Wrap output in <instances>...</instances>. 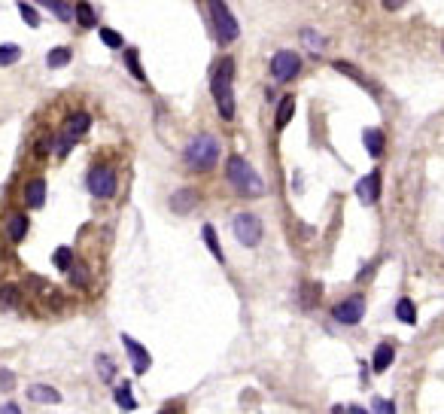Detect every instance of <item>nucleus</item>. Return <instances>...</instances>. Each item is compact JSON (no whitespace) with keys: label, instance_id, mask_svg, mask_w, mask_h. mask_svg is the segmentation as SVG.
<instances>
[{"label":"nucleus","instance_id":"1","mask_svg":"<svg viewBox=\"0 0 444 414\" xmlns=\"http://www.w3.org/2000/svg\"><path fill=\"white\" fill-rule=\"evenodd\" d=\"M235 58H219L210 74V92H214L216 110L222 119H235Z\"/></svg>","mask_w":444,"mask_h":414},{"label":"nucleus","instance_id":"2","mask_svg":"<svg viewBox=\"0 0 444 414\" xmlns=\"http://www.w3.org/2000/svg\"><path fill=\"white\" fill-rule=\"evenodd\" d=\"M226 177H228V183L235 186L244 198H262V195H265V180L256 174L253 165H250L244 156H228Z\"/></svg>","mask_w":444,"mask_h":414},{"label":"nucleus","instance_id":"3","mask_svg":"<svg viewBox=\"0 0 444 414\" xmlns=\"http://www.w3.org/2000/svg\"><path fill=\"white\" fill-rule=\"evenodd\" d=\"M183 159L192 171H198V174H204L219 161V140L214 134H195L186 144L183 149Z\"/></svg>","mask_w":444,"mask_h":414},{"label":"nucleus","instance_id":"4","mask_svg":"<svg viewBox=\"0 0 444 414\" xmlns=\"http://www.w3.org/2000/svg\"><path fill=\"white\" fill-rule=\"evenodd\" d=\"M210 18H214V31L219 37V43H235L240 34V25L231 16V9L226 6V0H210Z\"/></svg>","mask_w":444,"mask_h":414},{"label":"nucleus","instance_id":"5","mask_svg":"<svg viewBox=\"0 0 444 414\" xmlns=\"http://www.w3.org/2000/svg\"><path fill=\"white\" fill-rule=\"evenodd\" d=\"M86 183H88V192H92L95 198H113L116 189H119V177L110 165H95L88 171Z\"/></svg>","mask_w":444,"mask_h":414},{"label":"nucleus","instance_id":"6","mask_svg":"<svg viewBox=\"0 0 444 414\" xmlns=\"http://www.w3.org/2000/svg\"><path fill=\"white\" fill-rule=\"evenodd\" d=\"M231 231L244 247H256L262 241V219L256 214H238L231 219Z\"/></svg>","mask_w":444,"mask_h":414},{"label":"nucleus","instance_id":"7","mask_svg":"<svg viewBox=\"0 0 444 414\" xmlns=\"http://www.w3.org/2000/svg\"><path fill=\"white\" fill-rule=\"evenodd\" d=\"M332 317H335L341 326H356V323L366 317V296H359V292H353L350 299L338 301L335 308H332Z\"/></svg>","mask_w":444,"mask_h":414},{"label":"nucleus","instance_id":"8","mask_svg":"<svg viewBox=\"0 0 444 414\" xmlns=\"http://www.w3.org/2000/svg\"><path fill=\"white\" fill-rule=\"evenodd\" d=\"M298 74H301V58L296 52L280 49V52L271 58V76H274L277 83H289V79H296Z\"/></svg>","mask_w":444,"mask_h":414},{"label":"nucleus","instance_id":"9","mask_svg":"<svg viewBox=\"0 0 444 414\" xmlns=\"http://www.w3.org/2000/svg\"><path fill=\"white\" fill-rule=\"evenodd\" d=\"M88 128H92V116H88L86 110H76V113H70V116H67V125H64V137H62V146H58V153L67 156V153H70V144H74L76 137H83Z\"/></svg>","mask_w":444,"mask_h":414},{"label":"nucleus","instance_id":"10","mask_svg":"<svg viewBox=\"0 0 444 414\" xmlns=\"http://www.w3.org/2000/svg\"><path fill=\"white\" fill-rule=\"evenodd\" d=\"M122 345L128 350V357H131V366H134V375H146L149 366H153V357H149V350L140 345V341H134L131 335H122Z\"/></svg>","mask_w":444,"mask_h":414},{"label":"nucleus","instance_id":"11","mask_svg":"<svg viewBox=\"0 0 444 414\" xmlns=\"http://www.w3.org/2000/svg\"><path fill=\"white\" fill-rule=\"evenodd\" d=\"M198 201H201V195L195 189H177L174 195H170V210L180 214V217H186V214H192V210L198 207Z\"/></svg>","mask_w":444,"mask_h":414},{"label":"nucleus","instance_id":"12","mask_svg":"<svg viewBox=\"0 0 444 414\" xmlns=\"http://www.w3.org/2000/svg\"><path fill=\"white\" fill-rule=\"evenodd\" d=\"M356 195H359L362 205H371V201L380 198V171L368 174L366 180H359V183H356Z\"/></svg>","mask_w":444,"mask_h":414},{"label":"nucleus","instance_id":"13","mask_svg":"<svg viewBox=\"0 0 444 414\" xmlns=\"http://www.w3.org/2000/svg\"><path fill=\"white\" fill-rule=\"evenodd\" d=\"M28 399L40 402V406H58V402H62V393L55 387H49V384H31V387H28Z\"/></svg>","mask_w":444,"mask_h":414},{"label":"nucleus","instance_id":"14","mask_svg":"<svg viewBox=\"0 0 444 414\" xmlns=\"http://www.w3.org/2000/svg\"><path fill=\"white\" fill-rule=\"evenodd\" d=\"M25 205L31 207V210H40V207L46 205V180L43 177L31 180V183L25 186Z\"/></svg>","mask_w":444,"mask_h":414},{"label":"nucleus","instance_id":"15","mask_svg":"<svg viewBox=\"0 0 444 414\" xmlns=\"http://www.w3.org/2000/svg\"><path fill=\"white\" fill-rule=\"evenodd\" d=\"M392 360H396V347H392L390 341L378 345V347H375V357H371V369H375V375L387 372V369L392 366Z\"/></svg>","mask_w":444,"mask_h":414},{"label":"nucleus","instance_id":"16","mask_svg":"<svg viewBox=\"0 0 444 414\" xmlns=\"http://www.w3.org/2000/svg\"><path fill=\"white\" fill-rule=\"evenodd\" d=\"M362 140H366L368 156H375V159H380V156H383V146H387V137H383V131H380V128H368L366 134H362Z\"/></svg>","mask_w":444,"mask_h":414},{"label":"nucleus","instance_id":"17","mask_svg":"<svg viewBox=\"0 0 444 414\" xmlns=\"http://www.w3.org/2000/svg\"><path fill=\"white\" fill-rule=\"evenodd\" d=\"M67 280H70V287L86 289V287H88V280H92V268H88L86 262H74V268L67 271Z\"/></svg>","mask_w":444,"mask_h":414},{"label":"nucleus","instance_id":"18","mask_svg":"<svg viewBox=\"0 0 444 414\" xmlns=\"http://www.w3.org/2000/svg\"><path fill=\"white\" fill-rule=\"evenodd\" d=\"M292 116H296V95H286V98L277 104L274 125H277V128H286V125L292 122Z\"/></svg>","mask_w":444,"mask_h":414},{"label":"nucleus","instance_id":"19","mask_svg":"<svg viewBox=\"0 0 444 414\" xmlns=\"http://www.w3.org/2000/svg\"><path fill=\"white\" fill-rule=\"evenodd\" d=\"M28 217L25 214H16V217H9V229H6V235H9V241L13 244H22L25 241V235H28Z\"/></svg>","mask_w":444,"mask_h":414},{"label":"nucleus","instance_id":"20","mask_svg":"<svg viewBox=\"0 0 444 414\" xmlns=\"http://www.w3.org/2000/svg\"><path fill=\"white\" fill-rule=\"evenodd\" d=\"M201 235H204V244H207L210 253H214V259H216V262H226V253H222V247H219V235H216V229L207 223L204 229H201Z\"/></svg>","mask_w":444,"mask_h":414},{"label":"nucleus","instance_id":"21","mask_svg":"<svg viewBox=\"0 0 444 414\" xmlns=\"http://www.w3.org/2000/svg\"><path fill=\"white\" fill-rule=\"evenodd\" d=\"M113 399H116V406L122 411H134L137 408V399L131 396V384H119V387L113 390Z\"/></svg>","mask_w":444,"mask_h":414},{"label":"nucleus","instance_id":"22","mask_svg":"<svg viewBox=\"0 0 444 414\" xmlns=\"http://www.w3.org/2000/svg\"><path fill=\"white\" fill-rule=\"evenodd\" d=\"M70 58H74V49L70 46H55L52 52H49V58H46V64L52 67V70H58V67H64V64H70Z\"/></svg>","mask_w":444,"mask_h":414},{"label":"nucleus","instance_id":"23","mask_svg":"<svg viewBox=\"0 0 444 414\" xmlns=\"http://www.w3.org/2000/svg\"><path fill=\"white\" fill-rule=\"evenodd\" d=\"M396 317H399L402 323H408V326H414V323H417V308H414L411 299H399V301H396Z\"/></svg>","mask_w":444,"mask_h":414},{"label":"nucleus","instance_id":"24","mask_svg":"<svg viewBox=\"0 0 444 414\" xmlns=\"http://www.w3.org/2000/svg\"><path fill=\"white\" fill-rule=\"evenodd\" d=\"M52 262H55L58 271H64V275H67V271L74 268V262H76L74 259V250H70V247H58L55 253H52Z\"/></svg>","mask_w":444,"mask_h":414},{"label":"nucleus","instance_id":"25","mask_svg":"<svg viewBox=\"0 0 444 414\" xmlns=\"http://www.w3.org/2000/svg\"><path fill=\"white\" fill-rule=\"evenodd\" d=\"M301 296H298V301H301V308H314L317 301H320V284H301Z\"/></svg>","mask_w":444,"mask_h":414},{"label":"nucleus","instance_id":"26","mask_svg":"<svg viewBox=\"0 0 444 414\" xmlns=\"http://www.w3.org/2000/svg\"><path fill=\"white\" fill-rule=\"evenodd\" d=\"M18 301H22V289L18 287H4L0 289V308H18Z\"/></svg>","mask_w":444,"mask_h":414},{"label":"nucleus","instance_id":"27","mask_svg":"<svg viewBox=\"0 0 444 414\" xmlns=\"http://www.w3.org/2000/svg\"><path fill=\"white\" fill-rule=\"evenodd\" d=\"M125 64L131 70V76L140 79V83H146V74H144V64H140V58H137V49H128L125 52Z\"/></svg>","mask_w":444,"mask_h":414},{"label":"nucleus","instance_id":"28","mask_svg":"<svg viewBox=\"0 0 444 414\" xmlns=\"http://www.w3.org/2000/svg\"><path fill=\"white\" fill-rule=\"evenodd\" d=\"M98 375H100V381H113L116 378V366H113V360L107 357V353H98Z\"/></svg>","mask_w":444,"mask_h":414},{"label":"nucleus","instance_id":"29","mask_svg":"<svg viewBox=\"0 0 444 414\" xmlns=\"http://www.w3.org/2000/svg\"><path fill=\"white\" fill-rule=\"evenodd\" d=\"M18 58H22V49H18L16 43H4V46H0V67L16 64Z\"/></svg>","mask_w":444,"mask_h":414},{"label":"nucleus","instance_id":"30","mask_svg":"<svg viewBox=\"0 0 444 414\" xmlns=\"http://www.w3.org/2000/svg\"><path fill=\"white\" fill-rule=\"evenodd\" d=\"M37 4L46 6V9H52V13L62 18V22H67V18L74 16V13H70V6H67V0H37Z\"/></svg>","mask_w":444,"mask_h":414},{"label":"nucleus","instance_id":"31","mask_svg":"<svg viewBox=\"0 0 444 414\" xmlns=\"http://www.w3.org/2000/svg\"><path fill=\"white\" fill-rule=\"evenodd\" d=\"M335 70H341V74H347L350 79H356V83H359L362 88H375V86H371L366 76L359 74V67H353V64H347V62H335Z\"/></svg>","mask_w":444,"mask_h":414},{"label":"nucleus","instance_id":"32","mask_svg":"<svg viewBox=\"0 0 444 414\" xmlns=\"http://www.w3.org/2000/svg\"><path fill=\"white\" fill-rule=\"evenodd\" d=\"M76 22L83 25V28H92V25L98 22V18H95V9L88 6L86 0H79V4H76Z\"/></svg>","mask_w":444,"mask_h":414},{"label":"nucleus","instance_id":"33","mask_svg":"<svg viewBox=\"0 0 444 414\" xmlns=\"http://www.w3.org/2000/svg\"><path fill=\"white\" fill-rule=\"evenodd\" d=\"M100 43L110 46V49H122L125 40H122V34H119V31H110V28H104V31H100Z\"/></svg>","mask_w":444,"mask_h":414},{"label":"nucleus","instance_id":"34","mask_svg":"<svg viewBox=\"0 0 444 414\" xmlns=\"http://www.w3.org/2000/svg\"><path fill=\"white\" fill-rule=\"evenodd\" d=\"M18 13H22V18H25V25H28V28H40V16H37V9H34V6L18 4Z\"/></svg>","mask_w":444,"mask_h":414},{"label":"nucleus","instance_id":"35","mask_svg":"<svg viewBox=\"0 0 444 414\" xmlns=\"http://www.w3.org/2000/svg\"><path fill=\"white\" fill-rule=\"evenodd\" d=\"M301 40H305V43H310V46H314V52H320V49L326 46V40H322V37H317L314 31H310V28H305V31H301Z\"/></svg>","mask_w":444,"mask_h":414},{"label":"nucleus","instance_id":"36","mask_svg":"<svg viewBox=\"0 0 444 414\" xmlns=\"http://www.w3.org/2000/svg\"><path fill=\"white\" fill-rule=\"evenodd\" d=\"M375 406L380 408V414H396V408H392V402H387V399H378Z\"/></svg>","mask_w":444,"mask_h":414},{"label":"nucleus","instance_id":"37","mask_svg":"<svg viewBox=\"0 0 444 414\" xmlns=\"http://www.w3.org/2000/svg\"><path fill=\"white\" fill-rule=\"evenodd\" d=\"M402 6H405V0H383V9H390V13H396Z\"/></svg>","mask_w":444,"mask_h":414},{"label":"nucleus","instance_id":"38","mask_svg":"<svg viewBox=\"0 0 444 414\" xmlns=\"http://www.w3.org/2000/svg\"><path fill=\"white\" fill-rule=\"evenodd\" d=\"M0 414H22V408L16 402H6V406H0Z\"/></svg>","mask_w":444,"mask_h":414},{"label":"nucleus","instance_id":"39","mask_svg":"<svg viewBox=\"0 0 444 414\" xmlns=\"http://www.w3.org/2000/svg\"><path fill=\"white\" fill-rule=\"evenodd\" d=\"M0 387H4V390L13 387V375H9V372H0Z\"/></svg>","mask_w":444,"mask_h":414},{"label":"nucleus","instance_id":"40","mask_svg":"<svg viewBox=\"0 0 444 414\" xmlns=\"http://www.w3.org/2000/svg\"><path fill=\"white\" fill-rule=\"evenodd\" d=\"M347 414H368V411L362 408V406H350V408H347Z\"/></svg>","mask_w":444,"mask_h":414},{"label":"nucleus","instance_id":"41","mask_svg":"<svg viewBox=\"0 0 444 414\" xmlns=\"http://www.w3.org/2000/svg\"><path fill=\"white\" fill-rule=\"evenodd\" d=\"M158 414H180V408H177V406H165V408H161Z\"/></svg>","mask_w":444,"mask_h":414}]
</instances>
